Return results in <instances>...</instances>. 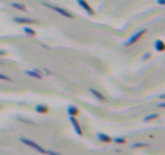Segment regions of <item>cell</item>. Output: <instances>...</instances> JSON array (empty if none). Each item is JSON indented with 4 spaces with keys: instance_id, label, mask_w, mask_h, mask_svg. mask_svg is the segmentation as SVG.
I'll use <instances>...</instances> for the list:
<instances>
[{
    "instance_id": "1",
    "label": "cell",
    "mask_w": 165,
    "mask_h": 155,
    "mask_svg": "<svg viewBox=\"0 0 165 155\" xmlns=\"http://www.w3.org/2000/svg\"><path fill=\"white\" fill-rule=\"evenodd\" d=\"M20 142H23L25 145H28V147H31V149H34V150H37L39 154H47V150L44 149V147H41L37 142H34V141H31V139H28V137H21L20 139Z\"/></svg>"
},
{
    "instance_id": "2",
    "label": "cell",
    "mask_w": 165,
    "mask_h": 155,
    "mask_svg": "<svg viewBox=\"0 0 165 155\" xmlns=\"http://www.w3.org/2000/svg\"><path fill=\"white\" fill-rule=\"evenodd\" d=\"M146 31H147V29H146V28H144V29H139V31H136V33L133 34V36L130 37L128 41H125V42H123V45H126V47H128V45H133V44H136V42L139 41L141 37H142V36H144V34H146Z\"/></svg>"
},
{
    "instance_id": "3",
    "label": "cell",
    "mask_w": 165,
    "mask_h": 155,
    "mask_svg": "<svg viewBox=\"0 0 165 155\" xmlns=\"http://www.w3.org/2000/svg\"><path fill=\"white\" fill-rule=\"evenodd\" d=\"M89 94H91L95 100H99V102H107V97H105L102 92H99L97 89H94V87H89Z\"/></svg>"
},
{
    "instance_id": "4",
    "label": "cell",
    "mask_w": 165,
    "mask_h": 155,
    "mask_svg": "<svg viewBox=\"0 0 165 155\" xmlns=\"http://www.w3.org/2000/svg\"><path fill=\"white\" fill-rule=\"evenodd\" d=\"M25 74L34 78V79H42L44 78V74L41 73V69H25Z\"/></svg>"
},
{
    "instance_id": "5",
    "label": "cell",
    "mask_w": 165,
    "mask_h": 155,
    "mask_svg": "<svg viewBox=\"0 0 165 155\" xmlns=\"http://www.w3.org/2000/svg\"><path fill=\"white\" fill-rule=\"evenodd\" d=\"M44 5L50 7V8L54 10V12H57L58 15H63V16H66V18H73V15H71L70 12H66V10H63V8H58V7H55V5H50V3H44Z\"/></svg>"
},
{
    "instance_id": "6",
    "label": "cell",
    "mask_w": 165,
    "mask_h": 155,
    "mask_svg": "<svg viewBox=\"0 0 165 155\" xmlns=\"http://www.w3.org/2000/svg\"><path fill=\"white\" fill-rule=\"evenodd\" d=\"M70 123L73 124L74 131H76V134H78L79 137H81V136H82V129H81V124H79V121H78L76 118H74V116H70Z\"/></svg>"
},
{
    "instance_id": "7",
    "label": "cell",
    "mask_w": 165,
    "mask_h": 155,
    "mask_svg": "<svg viewBox=\"0 0 165 155\" xmlns=\"http://www.w3.org/2000/svg\"><path fill=\"white\" fill-rule=\"evenodd\" d=\"M95 137H97V141H100V142H104V144L112 142V137H110V136H107V134H104V133H97Z\"/></svg>"
},
{
    "instance_id": "8",
    "label": "cell",
    "mask_w": 165,
    "mask_h": 155,
    "mask_svg": "<svg viewBox=\"0 0 165 155\" xmlns=\"http://www.w3.org/2000/svg\"><path fill=\"white\" fill-rule=\"evenodd\" d=\"M66 113H68V116H76V115L79 113V108L76 105H68V108H66Z\"/></svg>"
},
{
    "instance_id": "9",
    "label": "cell",
    "mask_w": 165,
    "mask_h": 155,
    "mask_svg": "<svg viewBox=\"0 0 165 155\" xmlns=\"http://www.w3.org/2000/svg\"><path fill=\"white\" fill-rule=\"evenodd\" d=\"M15 23H20V24H34L36 21L31 20V18H15Z\"/></svg>"
},
{
    "instance_id": "10",
    "label": "cell",
    "mask_w": 165,
    "mask_h": 155,
    "mask_svg": "<svg viewBox=\"0 0 165 155\" xmlns=\"http://www.w3.org/2000/svg\"><path fill=\"white\" fill-rule=\"evenodd\" d=\"M36 111H37V113H49V107H47V105H42V103H37V105H36Z\"/></svg>"
},
{
    "instance_id": "11",
    "label": "cell",
    "mask_w": 165,
    "mask_h": 155,
    "mask_svg": "<svg viewBox=\"0 0 165 155\" xmlns=\"http://www.w3.org/2000/svg\"><path fill=\"white\" fill-rule=\"evenodd\" d=\"M154 49H155V52H164V42H162V41H155V42H154Z\"/></svg>"
},
{
    "instance_id": "12",
    "label": "cell",
    "mask_w": 165,
    "mask_h": 155,
    "mask_svg": "<svg viewBox=\"0 0 165 155\" xmlns=\"http://www.w3.org/2000/svg\"><path fill=\"white\" fill-rule=\"evenodd\" d=\"M79 5H81L82 8H84L87 13H89V15H92V8H91V7H89V5L86 3V2H84V0H79Z\"/></svg>"
},
{
    "instance_id": "13",
    "label": "cell",
    "mask_w": 165,
    "mask_h": 155,
    "mask_svg": "<svg viewBox=\"0 0 165 155\" xmlns=\"http://www.w3.org/2000/svg\"><path fill=\"white\" fill-rule=\"evenodd\" d=\"M159 116H160V115H157V113H151V115H147V116H146V118L142 120V121H144V123H147V121H152V120H157Z\"/></svg>"
},
{
    "instance_id": "14",
    "label": "cell",
    "mask_w": 165,
    "mask_h": 155,
    "mask_svg": "<svg viewBox=\"0 0 165 155\" xmlns=\"http://www.w3.org/2000/svg\"><path fill=\"white\" fill-rule=\"evenodd\" d=\"M149 142H134L131 144V149H141V147H147Z\"/></svg>"
},
{
    "instance_id": "15",
    "label": "cell",
    "mask_w": 165,
    "mask_h": 155,
    "mask_svg": "<svg viewBox=\"0 0 165 155\" xmlns=\"http://www.w3.org/2000/svg\"><path fill=\"white\" fill-rule=\"evenodd\" d=\"M112 142H115V144H125V142H128V139L126 137H112Z\"/></svg>"
},
{
    "instance_id": "16",
    "label": "cell",
    "mask_w": 165,
    "mask_h": 155,
    "mask_svg": "<svg viewBox=\"0 0 165 155\" xmlns=\"http://www.w3.org/2000/svg\"><path fill=\"white\" fill-rule=\"evenodd\" d=\"M23 31H25L26 34H28V36H36V31H34V29H31V28H28V26H23Z\"/></svg>"
},
{
    "instance_id": "17",
    "label": "cell",
    "mask_w": 165,
    "mask_h": 155,
    "mask_svg": "<svg viewBox=\"0 0 165 155\" xmlns=\"http://www.w3.org/2000/svg\"><path fill=\"white\" fill-rule=\"evenodd\" d=\"M0 81H5V82H12V84H13V82H15V81H13V79H12V78H10V76H7V74H2V73H0Z\"/></svg>"
},
{
    "instance_id": "18",
    "label": "cell",
    "mask_w": 165,
    "mask_h": 155,
    "mask_svg": "<svg viewBox=\"0 0 165 155\" xmlns=\"http://www.w3.org/2000/svg\"><path fill=\"white\" fill-rule=\"evenodd\" d=\"M41 73L42 74H47V76H52V74H54L50 69H47V68H41Z\"/></svg>"
},
{
    "instance_id": "19",
    "label": "cell",
    "mask_w": 165,
    "mask_h": 155,
    "mask_svg": "<svg viewBox=\"0 0 165 155\" xmlns=\"http://www.w3.org/2000/svg\"><path fill=\"white\" fill-rule=\"evenodd\" d=\"M13 7L18 8V10H26V7H23V5H20V3H13Z\"/></svg>"
},
{
    "instance_id": "20",
    "label": "cell",
    "mask_w": 165,
    "mask_h": 155,
    "mask_svg": "<svg viewBox=\"0 0 165 155\" xmlns=\"http://www.w3.org/2000/svg\"><path fill=\"white\" fill-rule=\"evenodd\" d=\"M7 55V50H3V49H0V57H5Z\"/></svg>"
},
{
    "instance_id": "21",
    "label": "cell",
    "mask_w": 165,
    "mask_h": 155,
    "mask_svg": "<svg viewBox=\"0 0 165 155\" xmlns=\"http://www.w3.org/2000/svg\"><path fill=\"white\" fill-rule=\"evenodd\" d=\"M47 154L49 155H60V154H57V152H54V150H47Z\"/></svg>"
}]
</instances>
